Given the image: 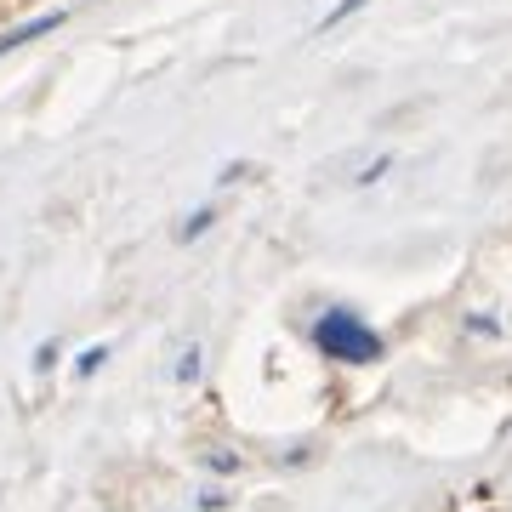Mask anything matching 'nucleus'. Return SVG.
Here are the masks:
<instances>
[{"instance_id":"obj_2","label":"nucleus","mask_w":512,"mask_h":512,"mask_svg":"<svg viewBox=\"0 0 512 512\" xmlns=\"http://www.w3.org/2000/svg\"><path fill=\"white\" fill-rule=\"evenodd\" d=\"M57 23H63V18H57V12H52V18H35V23H23L18 35H6V40H0V52H12V46H23V40L46 35V29H57Z\"/></svg>"},{"instance_id":"obj_1","label":"nucleus","mask_w":512,"mask_h":512,"mask_svg":"<svg viewBox=\"0 0 512 512\" xmlns=\"http://www.w3.org/2000/svg\"><path fill=\"white\" fill-rule=\"evenodd\" d=\"M313 342H319V353H330V359H342V365H370V359H382V336L370 325H359L353 313H325L319 325H313Z\"/></svg>"},{"instance_id":"obj_3","label":"nucleus","mask_w":512,"mask_h":512,"mask_svg":"<svg viewBox=\"0 0 512 512\" xmlns=\"http://www.w3.org/2000/svg\"><path fill=\"white\" fill-rule=\"evenodd\" d=\"M359 6H365V0H342V6H336V12H330L325 23H342V18H353V12H359Z\"/></svg>"}]
</instances>
